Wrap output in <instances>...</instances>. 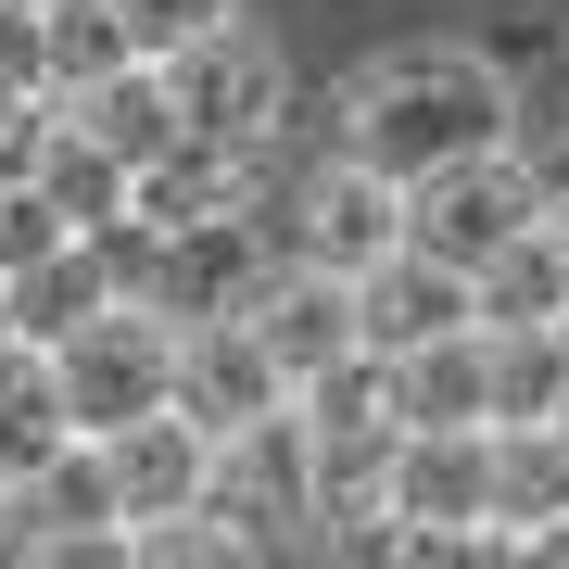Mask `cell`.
I'll use <instances>...</instances> for the list:
<instances>
[{
    "label": "cell",
    "instance_id": "6da1fadb",
    "mask_svg": "<svg viewBox=\"0 0 569 569\" xmlns=\"http://www.w3.org/2000/svg\"><path fill=\"white\" fill-rule=\"evenodd\" d=\"M329 114H342V152L392 164L406 190L443 178V164H468V152H507V140H519V89H507V63L468 51V39H406V51L355 63Z\"/></svg>",
    "mask_w": 569,
    "mask_h": 569
},
{
    "label": "cell",
    "instance_id": "7a4b0ae2",
    "mask_svg": "<svg viewBox=\"0 0 569 569\" xmlns=\"http://www.w3.org/2000/svg\"><path fill=\"white\" fill-rule=\"evenodd\" d=\"M545 216H557V178H545V152H519V140L507 152H468V164H443V178L406 190V241L468 266V279H481L519 228H545Z\"/></svg>",
    "mask_w": 569,
    "mask_h": 569
},
{
    "label": "cell",
    "instance_id": "3957f363",
    "mask_svg": "<svg viewBox=\"0 0 569 569\" xmlns=\"http://www.w3.org/2000/svg\"><path fill=\"white\" fill-rule=\"evenodd\" d=\"M51 367H63V418H77V430H127V418L178 406V317L140 305V291H114Z\"/></svg>",
    "mask_w": 569,
    "mask_h": 569
},
{
    "label": "cell",
    "instance_id": "277c9868",
    "mask_svg": "<svg viewBox=\"0 0 569 569\" xmlns=\"http://www.w3.org/2000/svg\"><path fill=\"white\" fill-rule=\"evenodd\" d=\"M279 228H291V253H317V266H342V279H367L380 253H406V178L329 140L305 178H291V216H279Z\"/></svg>",
    "mask_w": 569,
    "mask_h": 569
},
{
    "label": "cell",
    "instance_id": "5b68a950",
    "mask_svg": "<svg viewBox=\"0 0 569 569\" xmlns=\"http://www.w3.org/2000/svg\"><path fill=\"white\" fill-rule=\"evenodd\" d=\"M164 89H178V114L203 127V140H241V152H266V140L291 127V63H279V39L241 26V13L164 63Z\"/></svg>",
    "mask_w": 569,
    "mask_h": 569
},
{
    "label": "cell",
    "instance_id": "8992f818",
    "mask_svg": "<svg viewBox=\"0 0 569 569\" xmlns=\"http://www.w3.org/2000/svg\"><path fill=\"white\" fill-rule=\"evenodd\" d=\"M253 342L279 355V380H317V367H342L367 342V317H355V279L342 266H317V253H279L266 266V291H253Z\"/></svg>",
    "mask_w": 569,
    "mask_h": 569
},
{
    "label": "cell",
    "instance_id": "52a82bcc",
    "mask_svg": "<svg viewBox=\"0 0 569 569\" xmlns=\"http://www.w3.org/2000/svg\"><path fill=\"white\" fill-rule=\"evenodd\" d=\"M216 507L253 519V531L317 519V430H305V406H266L241 430H216Z\"/></svg>",
    "mask_w": 569,
    "mask_h": 569
},
{
    "label": "cell",
    "instance_id": "ba28073f",
    "mask_svg": "<svg viewBox=\"0 0 569 569\" xmlns=\"http://www.w3.org/2000/svg\"><path fill=\"white\" fill-rule=\"evenodd\" d=\"M266 266H279V253H266V216L241 203V216H203V228H164V266H152V305L164 317H241L253 305V291H266Z\"/></svg>",
    "mask_w": 569,
    "mask_h": 569
},
{
    "label": "cell",
    "instance_id": "9c48e42d",
    "mask_svg": "<svg viewBox=\"0 0 569 569\" xmlns=\"http://www.w3.org/2000/svg\"><path fill=\"white\" fill-rule=\"evenodd\" d=\"M355 317H367V355H418V342H443V329L481 317V279L406 241V253H380V266L355 279Z\"/></svg>",
    "mask_w": 569,
    "mask_h": 569
},
{
    "label": "cell",
    "instance_id": "30bf717a",
    "mask_svg": "<svg viewBox=\"0 0 569 569\" xmlns=\"http://www.w3.org/2000/svg\"><path fill=\"white\" fill-rule=\"evenodd\" d=\"M178 406L203 430H241L266 406H291V380H279V355L253 342V317H190L178 329Z\"/></svg>",
    "mask_w": 569,
    "mask_h": 569
},
{
    "label": "cell",
    "instance_id": "8fae6325",
    "mask_svg": "<svg viewBox=\"0 0 569 569\" xmlns=\"http://www.w3.org/2000/svg\"><path fill=\"white\" fill-rule=\"evenodd\" d=\"M102 443H114L127 519H164V507H203V493H216V430L190 418V406H152V418L102 430Z\"/></svg>",
    "mask_w": 569,
    "mask_h": 569
},
{
    "label": "cell",
    "instance_id": "7c38bea8",
    "mask_svg": "<svg viewBox=\"0 0 569 569\" xmlns=\"http://www.w3.org/2000/svg\"><path fill=\"white\" fill-rule=\"evenodd\" d=\"M380 481H392V519H456V531H481V519H493V430H406Z\"/></svg>",
    "mask_w": 569,
    "mask_h": 569
},
{
    "label": "cell",
    "instance_id": "4fadbf2b",
    "mask_svg": "<svg viewBox=\"0 0 569 569\" xmlns=\"http://www.w3.org/2000/svg\"><path fill=\"white\" fill-rule=\"evenodd\" d=\"M493 519L519 531V557H569V443H557V418H519V430H493Z\"/></svg>",
    "mask_w": 569,
    "mask_h": 569
},
{
    "label": "cell",
    "instance_id": "5bb4252c",
    "mask_svg": "<svg viewBox=\"0 0 569 569\" xmlns=\"http://www.w3.org/2000/svg\"><path fill=\"white\" fill-rule=\"evenodd\" d=\"M392 392H406V430H493V317L392 355Z\"/></svg>",
    "mask_w": 569,
    "mask_h": 569
},
{
    "label": "cell",
    "instance_id": "9a60e30c",
    "mask_svg": "<svg viewBox=\"0 0 569 569\" xmlns=\"http://www.w3.org/2000/svg\"><path fill=\"white\" fill-rule=\"evenodd\" d=\"M114 291H127V279H114V253H102V241L77 228V241H51L39 266H13V329H26L39 355H63V342H77L89 317L114 305Z\"/></svg>",
    "mask_w": 569,
    "mask_h": 569
},
{
    "label": "cell",
    "instance_id": "2e32d148",
    "mask_svg": "<svg viewBox=\"0 0 569 569\" xmlns=\"http://www.w3.org/2000/svg\"><path fill=\"white\" fill-rule=\"evenodd\" d=\"M63 114H77V127H89L102 152H127V164H152V152H164V140L190 127L152 51H140V63H114V77H89V89H63Z\"/></svg>",
    "mask_w": 569,
    "mask_h": 569
},
{
    "label": "cell",
    "instance_id": "e0dca14e",
    "mask_svg": "<svg viewBox=\"0 0 569 569\" xmlns=\"http://www.w3.org/2000/svg\"><path fill=\"white\" fill-rule=\"evenodd\" d=\"M481 317H493V329H557V317H569V241H557V216L519 228V241L481 266Z\"/></svg>",
    "mask_w": 569,
    "mask_h": 569
},
{
    "label": "cell",
    "instance_id": "ac0fdd59",
    "mask_svg": "<svg viewBox=\"0 0 569 569\" xmlns=\"http://www.w3.org/2000/svg\"><path fill=\"white\" fill-rule=\"evenodd\" d=\"M63 430H77V418H63V367L39 342H13V355H0V481H26Z\"/></svg>",
    "mask_w": 569,
    "mask_h": 569
},
{
    "label": "cell",
    "instance_id": "d6986e66",
    "mask_svg": "<svg viewBox=\"0 0 569 569\" xmlns=\"http://www.w3.org/2000/svg\"><path fill=\"white\" fill-rule=\"evenodd\" d=\"M127 178H140V164H127V152H102L77 114L51 127V164H39V190H51V203L77 216V228H114V216H127Z\"/></svg>",
    "mask_w": 569,
    "mask_h": 569
},
{
    "label": "cell",
    "instance_id": "ffe728a7",
    "mask_svg": "<svg viewBox=\"0 0 569 569\" xmlns=\"http://www.w3.org/2000/svg\"><path fill=\"white\" fill-rule=\"evenodd\" d=\"M569 406V342L557 329H493V430Z\"/></svg>",
    "mask_w": 569,
    "mask_h": 569
},
{
    "label": "cell",
    "instance_id": "44dd1931",
    "mask_svg": "<svg viewBox=\"0 0 569 569\" xmlns=\"http://www.w3.org/2000/svg\"><path fill=\"white\" fill-rule=\"evenodd\" d=\"M114 63H140L114 0H51V89H89V77H114Z\"/></svg>",
    "mask_w": 569,
    "mask_h": 569
},
{
    "label": "cell",
    "instance_id": "7402d4cb",
    "mask_svg": "<svg viewBox=\"0 0 569 569\" xmlns=\"http://www.w3.org/2000/svg\"><path fill=\"white\" fill-rule=\"evenodd\" d=\"M114 13H127V39H140L152 63H178L190 39H216V26L241 13V0H114Z\"/></svg>",
    "mask_w": 569,
    "mask_h": 569
},
{
    "label": "cell",
    "instance_id": "603a6c76",
    "mask_svg": "<svg viewBox=\"0 0 569 569\" xmlns=\"http://www.w3.org/2000/svg\"><path fill=\"white\" fill-rule=\"evenodd\" d=\"M51 127H63V89H0V190L51 164Z\"/></svg>",
    "mask_w": 569,
    "mask_h": 569
},
{
    "label": "cell",
    "instance_id": "cb8c5ba5",
    "mask_svg": "<svg viewBox=\"0 0 569 569\" xmlns=\"http://www.w3.org/2000/svg\"><path fill=\"white\" fill-rule=\"evenodd\" d=\"M51 241H77V216H63L39 178H13V190H0V266H39Z\"/></svg>",
    "mask_w": 569,
    "mask_h": 569
},
{
    "label": "cell",
    "instance_id": "d4e9b609",
    "mask_svg": "<svg viewBox=\"0 0 569 569\" xmlns=\"http://www.w3.org/2000/svg\"><path fill=\"white\" fill-rule=\"evenodd\" d=\"M0 89H51V13L0 0Z\"/></svg>",
    "mask_w": 569,
    "mask_h": 569
},
{
    "label": "cell",
    "instance_id": "484cf974",
    "mask_svg": "<svg viewBox=\"0 0 569 569\" xmlns=\"http://www.w3.org/2000/svg\"><path fill=\"white\" fill-rule=\"evenodd\" d=\"M26 342V329H13V266H0V355H13Z\"/></svg>",
    "mask_w": 569,
    "mask_h": 569
},
{
    "label": "cell",
    "instance_id": "4316f807",
    "mask_svg": "<svg viewBox=\"0 0 569 569\" xmlns=\"http://www.w3.org/2000/svg\"><path fill=\"white\" fill-rule=\"evenodd\" d=\"M557 443H569V406H557Z\"/></svg>",
    "mask_w": 569,
    "mask_h": 569
},
{
    "label": "cell",
    "instance_id": "83f0119b",
    "mask_svg": "<svg viewBox=\"0 0 569 569\" xmlns=\"http://www.w3.org/2000/svg\"><path fill=\"white\" fill-rule=\"evenodd\" d=\"M557 342H569V317H557Z\"/></svg>",
    "mask_w": 569,
    "mask_h": 569
},
{
    "label": "cell",
    "instance_id": "f1b7e54d",
    "mask_svg": "<svg viewBox=\"0 0 569 569\" xmlns=\"http://www.w3.org/2000/svg\"><path fill=\"white\" fill-rule=\"evenodd\" d=\"M39 13H51V0H39Z\"/></svg>",
    "mask_w": 569,
    "mask_h": 569
},
{
    "label": "cell",
    "instance_id": "f546056e",
    "mask_svg": "<svg viewBox=\"0 0 569 569\" xmlns=\"http://www.w3.org/2000/svg\"><path fill=\"white\" fill-rule=\"evenodd\" d=\"M557 127H569V114H557Z\"/></svg>",
    "mask_w": 569,
    "mask_h": 569
}]
</instances>
